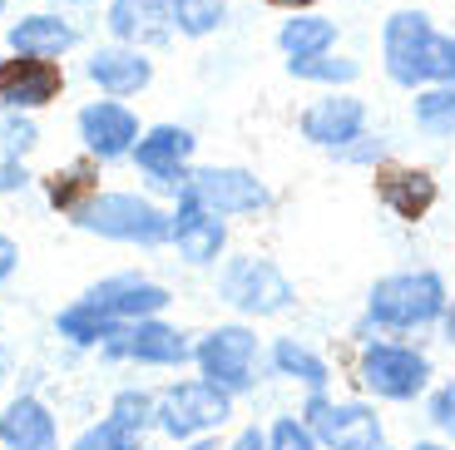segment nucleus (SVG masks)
<instances>
[{
	"mask_svg": "<svg viewBox=\"0 0 455 450\" xmlns=\"http://www.w3.org/2000/svg\"><path fill=\"white\" fill-rule=\"evenodd\" d=\"M455 282L435 262H406V268L376 272L362 293V317L387 337H435Z\"/></svg>",
	"mask_w": 455,
	"mask_h": 450,
	"instance_id": "obj_1",
	"label": "nucleus"
},
{
	"mask_svg": "<svg viewBox=\"0 0 455 450\" xmlns=\"http://www.w3.org/2000/svg\"><path fill=\"white\" fill-rule=\"evenodd\" d=\"M347 382H352V391L371 396L376 406L416 411L421 396L441 382V366H435V351L426 347V337H387V332H376V337L352 347Z\"/></svg>",
	"mask_w": 455,
	"mask_h": 450,
	"instance_id": "obj_2",
	"label": "nucleus"
},
{
	"mask_svg": "<svg viewBox=\"0 0 455 450\" xmlns=\"http://www.w3.org/2000/svg\"><path fill=\"white\" fill-rule=\"evenodd\" d=\"M376 55L387 84H396L401 94L455 79V35L441 30L426 5H396L376 30Z\"/></svg>",
	"mask_w": 455,
	"mask_h": 450,
	"instance_id": "obj_3",
	"label": "nucleus"
},
{
	"mask_svg": "<svg viewBox=\"0 0 455 450\" xmlns=\"http://www.w3.org/2000/svg\"><path fill=\"white\" fill-rule=\"evenodd\" d=\"M213 297L243 322H283L302 307L297 282L287 277V268L273 253L258 248H233L223 262L213 268Z\"/></svg>",
	"mask_w": 455,
	"mask_h": 450,
	"instance_id": "obj_4",
	"label": "nucleus"
},
{
	"mask_svg": "<svg viewBox=\"0 0 455 450\" xmlns=\"http://www.w3.org/2000/svg\"><path fill=\"white\" fill-rule=\"evenodd\" d=\"M194 372L223 386L228 396L248 401L258 386H267V337L258 332V322H243V317L204 326L194 337Z\"/></svg>",
	"mask_w": 455,
	"mask_h": 450,
	"instance_id": "obj_5",
	"label": "nucleus"
},
{
	"mask_svg": "<svg viewBox=\"0 0 455 450\" xmlns=\"http://www.w3.org/2000/svg\"><path fill=\"white\" fill-rule=\"evenodd\" d=\"M75 228L104 243H124V248H169V208L154 193H134V189H100L84 213L75 218Z\"/></svg>",
	"mask_w": 455,
	"mask_h": 450,
	"instance_id": "obj_6",
	"label": "nucleus"
},
{
	"mask_svg": "<svg viewBox=\"0 0 455 450\" xmlns=\"http://www.w3.org/2000/svg\"><path fill=\"white\" fill-rule=\"evenodd\" d=\"M297 416L317 430L322 450H376L387 446V406H376L362 391H307L297 396Z\"/></svg>",
	"mask_w": 455,
	"mask_h": 450,
	"instance_id": "obj_7",
	"label": "nucleus"
},
{
	"mask_svg": "<svg viewBox=\"0 0 455 450\" xmlns=\"http://www.w3.org/2000/svg\"><path fill=\"white\" fill-rule=\"evenodd\" d=\"M238 421V396H228L223 386L204 382V376H179L159 391V430L169 446H188L198 436H223Z\"/></svg>",
	"mask_w": 455,
	"mask_h": 450,
	"instance_id": "obj_8",
	"label": "nucleus"
},
{
	"mask_svg": "<svg viewBox=\"0 0 455 450\" xmlns=\"http://www.w3.org/2000/svg\"><path fill=\"white\" fill-rule=\"evenodd\" d=\"M188 193L208 203L228 223H248V218H267L277 208V189L248 164H194L188 173Z\"/></svg>",
	"mask_w": 455,
	"mask_h": 450,
	"instance_id": "obj_9",
	"label": "nucleus"
},
{
	"mask_svg": "<svg viewBox=\"0 0 455 450\" xmlns=\"http://www.w3.org/2000/svg\"><path fill=\"white\" fill-rule=\"evenodd\" d=\"M194 337L198 332H183L164 312V317H144V322H124L100 347V357L129 361V366H144V372H183V366H194Z\"/></svg>",
	"mask_w": 455,
	"mask_h": 450,
	"instance_id": "obj_10",
	"label": "nucleus"
},
{
	"mask_svg": "<svg viewBox=\"0 0 455 450\" xmlns=\"http://www.w3.org/2000/svg\"><path fill=\"white\" fill-rule=\"evenodd\" d=\"M366 179H371L376 208L401 228H421L445 198L441 173H435L431 164H416V158H401V154L391 158V164H381L376 173H366Z\"/></svg>",
	"mask_w": 455,
	"mask_h": 450,
	"instance_id": "obj_11",
	"label": "nucleus"
},
{
	"mask_svg": "<svg viewBox=\"0 0 455 450\" xmlns=\"http://www.w3.org/2000/svg\"><path fill=\"white\" fill-rule=\"evenodd\" d=\"M194 158H198V134L188 125H148L139 134L129 164L139 169V179L148 183L154 193L164 198H179L188 189V173H194Z\"/></svg>",
	"mask_w": 455,
	"mask_h": 450,
	"instance_id": "obj_12",
	"label": "nucleus"
},
{
	"mask_svg": "<svg viewBox=\"0 0 455 450\" xmlns=\"http://www.w3.org/2000/svg\"><path fill=\"white\" fill-rule=\"evenodd\" d=\"M169 248L179 253L183 268L213 272L218 262L233 253V223L183 189L179 198H173V208H169Z\"/></svg>",
	"mask_w": 455,
	"mask_h": 450,
	"instance_id": "obj_13",
	"label": "nucleus"
},
{
	"mask_svg": "<svg viewBox=\"0 0 455 450\" xmlns=\"http://www.w3.org/2000/svg\"><path fill=\"white\" fill-rule=\"evenodd\" d=\"M366 129H371V104L356 90H317V100L297 109V139L327 158L352 139H362Z\"/></svg>",
	"mask_w": 455,
	"mask_h": 450,
	"instance_id": "obj_14",
	"label": "nucleus"
},
{
	"mask_svg": "<svg viewBox=\"0 0 455 450\" xmlns=\"http://www.w3.org/2000/svg\"><path fill=\"white\" fill-rule=\"evenodd\" d=\"M75 134H80V149L90 158H100V164H119V158L134 154L139 134H144V125H139V114L129 109L124 100H90L80 114H75Z\"/></svg>",
	"mask_w": 455,
	"mask_h": 450,
	"instance_id": "obj_15",
	"label": "nucleus"
},
{
	"mask_svg": "<svg viewBox=\"0 0 455 450\" xmlns=\"http://www.w3.org/2000/svg\"><path fill=\"white\" fill-rule=\"evenodd\" d=\"M84 302H94L114 322H144V317H164L173 307V287H164L148 272H109V277L84 287Z\"/></svg>",
	"mask_w": 455,
	"mask_h": 450,
	"instance_id": "obj_16",
	"label": "nucleus"
},
{
	"mask_svg": "<svg viewBox=\"0 0 455 450\" xmlns=\"http://www.w3.org/2000/svg\"><path fill=\"white\" fill-rule=\"evenodd\" d=\"M267 382L292 386L297 396L331 391V386H337V366H331L327 351H322L317 342H307L302 332H273V337H267Z\"/></svg>",
	"mask_w": 455,
	"mask_h": 450,
	"instance_id": "obj_17",
	"label": "nucleus"
},
{
	"mask_svg": "<svg viewBox=\"0 0 455 450\" xmlns=\"http://www.w3.org/2000/svg\"><path fill=\"white\" fill-rule=\"evenodd\" d=\"M65 94V65L40 55H15L0 60V109H50Z\"/></svg>",
	"mask_w": 455,
	"mask_h": 450,
	"instance_id": "obj_18",
	"label": "nucleus"
},
{
	"mask_svg": "<svg viewBox=\"0 0 455 450\" xmlns=\"http://www.w3.org/2000/svg\"><path fill=\"white\" fill-rule=\"evenodd\" d=\"M84 79H90L100 94L109 100H134L154 84V60L148 50L124 45V40H109V45H94L90 60H84Z\"/></svg>",
	"mask_w": 455,
	"mask_h": 450,
	"instance_id": "obj_19",
	"label": "nucleus"
},
{
	"mask_svg": "<svg viewBox=\"0 0 455 450\" xmlns=\"http://www.w3.org/2000/svg\"><path fill=\"white\" fill-rule=\"evenodd\" d=\"M0 446L5 450H60V421L35 391L0 406Z\"/></svg>",
	"mask_w": 455,
	"mask_h": 450,
	"instance_id": "obj_20",
	"label": "nucleus"
},
{
	"mask_svg": "<svg viewBox=\"0 0 455 450\" xmlns=\"http://www.w3.org/2000/svg\"><path fill=\"white\" fill-rule=\"evenodd\" d=\"M104 25H109V40L154 50L173 35V11H169V0H109L104 5Z\"/></svg>",
	"mask_w": 455,
	"mask_h": 450,
	"instance_id": "obj_21",
	"label": "nucleus"
},
{
	"mask_svg": "<svg viewBox=\"0 0 455 450\" xmlns=\"http://www.w3.org/2000/svg\"><path fill=\"white\" fill-rule=\"evenodd\" d=\"M5 45L15 55H40V60H65L69 50L80 45V30L75 20H65V11H35L5 30Z\"/></svg>",
	"mask_w": 455,
	"mask_h": 450,
	"instance_id": "obj_22",
	"label": "nucleus"
},
{
	"mask_svg": "<svg viewBox=\"0 0 455 450\" xmlns=\"http://www.w3.org/2000/svg\"><path fill=\"white\" fill-rule=\"evenodd\" d=\"M273 45L283 60H312L327 55V50H341V20L327 11H292L283 25H277Z\"/></svg>",
	"mask_w": 455,
	"mask_h": 450,
	"instance_id": "obj_23",
	"label": "nucleus"
},
{
	"mask_svg": "<svg viewBox=\"0 0 455 450\" xmlns=\"http://www.w3.org/2000/svg\"><path fill=\"white\" fill-rule=\"evenodd\" d=\"M40 189H45V203L55 208L60 218H75L84 213V203L100 193V158H75V164H60V169H50L45 179H40Z\"/></svg>",
	"mask_w": 455,
	"mask_h": 450,
	"instance_id": "obj_24",
	"label": "nucleus"
},
{
	"mask_svg": "<svg viewBox=\"0 0 455 450\" xmlns=\"http://www.w3.org/2000/svg\"><path fill=\"white\" fill-rule=\"evenodd\" d=\"M283 75L307 84V90H356L366 65L347 50H327V55H312V60H283Z\"/></svg>",
	"mask_w": 455,
	"mask_h": 450,
	"instance_id": "obj_25",
	"label": "nucleus"
},
{
	"mask_svg": "<svg viewBox=\"0 0 455 450\" xmlns=\"http://www.w3.org/2000/svg\"><path fill=\"white\" fill-rule=\"evenodd\" d=\"M406 119L426 144H451L455 139V79L451 84H426V90H416L406 104Z\"/></svg>",
	"mask_w": 455,
	"mask_h": 450,
	"instance_id": "obj_26",
	"label": "nucleus"
},
{
	"mask_svg": "<svg viewBox=\"0 0 455 450\" xmlns=\"http://www.w3.org/2000/svg\"><path fill=\"white\" fill-rule=\"evenodd\" d=\"M124 322H114V317H104L94 302H84V297H75V302H65L55 312V337L69 342V347H80V351H100L104 342L114 337Z\"/></svg>",
	"mask_w": 455,
	"mask_h": 450,
	"instance_id": "obj_27",
	"label": "nucleus"
},
{
	"mask_svg": "<svg viewBox=\"0 0 455 450\" xmlns=\"http://www.w3.org/2000/svg\"><path fill=\"white\" fill-rule=\"evenodd\" d=\"M169 11H173V30L183 40H208L228 25L233 0H169Z\"/></svg>",
	"mask_w": 455,
	"mask_h": 450,
	"instance_id": "obj_28",
	"label": "nucleus"
},
{
	"mask_svg": "<svg viewBox=\"0 0 455 450\" xmlns=\"http://www.w3.org/2000/svg\"><path fill=\"white\" fill-rule=\"evenodd\" d=\"M391 158H396V139H391L387 129H366L362 139L337 149L331 164H337V169H352V173H376L381 164H391Z\"/></svg>",
	"mask_w": 455,
	"mask_h": 450,
	"instance_id": "obj_29",
	"label": "nucleus"
},
{
	"mask_svg": "<svg viewBox=\"0 0 455 450\" xmlns=\"http://www.w3.org/2000/svg\"><path fill=\"white\" fill-rule=\"evenodd\" d=\"M144 446H148L144 430L124 426V421L109 416V411H104L100 421H90V426H84L80 436L69 440V450H144Z\"/></svg>",
	"mask_w": 455,
	"mask_h": 450,
	"instance_id": "obj_30",
	"label": "nucleus"
},
{
	"mask_svg": "<svg viewBox=\"0 0 455 450\" xmlns=\"http://www.w3.org/2000/svg\"><path fill=\"white\" fill-rule=\"evenodd\" d=\"M109 416H119L124 426L134 430H154V421H159V391H148V386H119V391L109 396Z\"/></svg>",
	"mask_w": 455,
	"mask_h": 450,
	"instance_id": "obj_31",
	"label": "nucleus"
},
{
	"mask_svg": "<svg viewBox=\"0 0 455 450\" xmlns=\"http://www.w3.org/2000/svg\"><path fill=\"white\" fill-rule=\"evenodd\" d=\"M416 411H421V421H426L431 436H441V440H451V446H455V376H441V382L421 396Z\"/></svg>",
	"mask_w": 455,
	"mask_h": 450,
	"instance_id": "obj_32",
	"label": "nucleus"
},
{
	"mask_svg": "<svg viewBox=\"0 0 455 450\" xmlns=\"http://www.w3.org/2000/svg\"><path fill=\"white\" fill-rule=\"evenodd\" d=\"M267 450H322V440L292 406V411H273L267 416Z\"/></svg>",
	"mask_w": 455,
	"mask_h": 450,
	"instance_id": "obj_33",
	"label": "nucleus"
},
{
	"mask_svg": "<svg viewBox=\"0 0 455 450\" xmlns=\"http://www.w3.org/2000/svg\"><path fill=\"white\" fill-rule=\"evenodd\" d=\"M40 144V125L25 109H0V158H25Z\"/></svg>",
	"mask_w": 455,
	"mask_h": 450,
	"instance_id": "obj_34",
	"label": "nucleus"
},
{
	"mask_svg": "<svg viewBox=\"0 0 455 450\" xmlns=\"http://www.w3.org/2000/svg\"><path fill=\"white\" fill-rule=\"evenodd\" d=\"M223 450H267V421H233Z\"/></svg>",
	"mask_w": 455,
	"mask_h": 450,
	"instance_id": "obj_35",
	"label": "nucleus"
},
{
	"mask_svg": "<svg viewBox=\"0 0 455 450\" xmlns=\"http://www.w3.org/2000/svg\"><path fill=\"white\" fill-rule=\"evenodd\" d=\"M35 183V173L25 169V158H0V198H15Z\"/></svg>",
	"mask_w": 455,
	"mask_h": 450,
	"instance_id": "obj_36",
	"label": "nucleus"
},
{
	"mask_svg": "<svg viewBox=\"0 0 455 450\" xmlns=\"http://www.w3.org/2000/svg\"><path fill=\"white\" fill-rule=\"evenodd\" d=\"M15 268H20V243L11 233H0V287L15 277Z\"/></svg>",
	"mask_w": 455,
	"mask_h": 450,
	"instance_id": "obj_37",
	"label": "nucleus"
},
{
	"mask_svg": "<svg viewBox=\"0 0 455 450\" xmlns=\"http://www.w3.org/2000/svg\"><path fill=\"white\" fill-rule=\"evenodd\" d=\"M435 342H441L445 351H455V293H451V307H445L441 326H435Z\"/></svg>",
	"mask_w": 455,
	"mask_h": 450,
	"instance_id": "obj_38",
	"label": "nucleus"
},
{
	"mask_svg": "<svg viewBox=\"0 0 455 450\" xmlns=\"http://www.w3.org/2000/svg\"><path fill=\"white\" fill-rule=\"evenodd\" d=\"M267 11H283V15H292V11H317L322 0H262Z\"/></svg>",
	"mask_w": 455,
	"mask_h": 450,
	"instance_id": "obj_39",
	"label": "nucleus"
},
{
	"mask_svg": "<svg viewBox=\"0 0 455 450\" xmlns=\"http://www.w3.org/2000/svg\"><path fill=\"white\" fill-rule=\"evenodd\" d=\"M401 450H455V446H451V440H441V436H431V430H426V436H416L411 446H401Z\"/></svg>",
	"mask_w": 455,
	"mask_h": 450,
	"instance_id": "obj_40",
	"label": "nucleus"
},
{
	"mask_svg": "<svg viewBox=\"0 0 455 450\" xmlns=\"http://www.w3.org/2000/svg\"><path fill=\"white\" fill-rule=\"evenodd\" d=\"M223 436H198V440H188V446H179V450H223Z\"/></svg>",
	"mask_w": 455,
	"mask_h": 450,
	"instance_id": "obj_41",
	"label": "nucleus"
},
{
	"mask_svg": "<svg viewBox=\"0 0 455 450\" xmlns=\"http://www.w3.org/2000/svg\"><path fill=\"white\" fill-rule=\"evenodd\" d=\"M15 376V361H11V351L0 347V391H5V382Z\"/></svg>",
	"mask_w": 455,
	"mask_h": 450,
	"instance_id": "obj_42",
	"label": "nucleus"
},
{
	"mask_svg": "<svg viewBox=\"0 0 455 450\" xmlns=\"http://www.w3.org/2000/svg\"><path fill=\"white\" fill-rule=\"evenodd\" d=\"M90 5H100V0H55V11H90Z\"/></svg>",
	"mask_w": 455,
	"mask_h": 450,
	"instance_id": "obj_43",
	"label": "nucleus"
},
{
	"mask_svg": "<svg viewBox=\"0 0 455 450\" xmlns=\"http://www.w3.org/2000/svg\"><path fill=\"white\" fill-rule=\"evenodd\" d=\"M396 5H426V0H396Z\"/></svg>",
	"mask_w": 455,
	"mask_h": 450,
	"instance_id": "obj_44",
	"label": "nucleus"
},
{
	"mask_svg": "<svg viewBox=\"0 0 455 450\" xmlns=\"http://www.w3.org/2000/svg\"><path fill=\"white\" fill-rule=\"evenodd\" d=\"M376 450H401V446H391V440H387V446H376Z\"/></svg>",
	"mask_w": 455,
	"mask_h": 450,
	"instance_id": "obj_45",
	"label": "nucleus"
},
{
	"mask_svg": "<svg viewBox=\"0 0 455 450\" xmlns=\"http://www.w3.org/2000/svg\"><path fill=\"white\" fill-rule=\"evenodd\" d=\"M5 5H11V0H0V15H5Z\"/></svg>",
	"mask_w": 455,
	"mask_h": 450,
	"instance_id": "obj_46",
	"label": "nucleus"
},
{
	"mask_svg": "<svg viewBox=\"0 0 455 450\" xmlns=\"http://www.w3.org/2000/svg\"><path fill=\"white\" fill-rule=\"evenodd\" d=\"M144 450H164V446H144Z\"/></svg>",
	"mask_w": 455,
	"mask_h": 450,
	"instance_id": "obj_47",
	"label": "nucleus"
},
{
	"mask_svg": "<svg viewBox=\"0 0 455 450\" xmlns=\"http://www.w3.org/2000/svg\"><path fill=\"white\" fill-rule=\"evenodd\" d=\"M451 282H455V272H451Z\"/></svg>",
	"mask_w": 455,
	"mask_h": 450,
	"instance_id": "obj_48",
	"label": "nucleus"
},
{
	"mask_svg": "<svg viewBox=\"0 0 455 450\" xmlns=\"http://www.w3.org/2000/svg\"><path fill=\"white\" fill-rule=\"evenodd\" d=\"M0 450H5V446H0Z\"/></svg>",
	"mask_w": 455,
	"mask_h": 450,
	"instance_id": "obj_49",
	"label": "nucleus"
}]
</instances>
